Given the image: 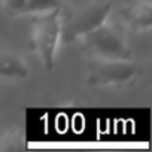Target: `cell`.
Instances as JSON below:
<instances>
[{"label": "cell", "mask_w": 152, "mask_h": 152, "mask_svg": "<svg viewBox=\"0 0 152 152\" xmlns=\"http://www.w3.org/2000/svg\"><path fill=\"white\" fill-rule=\"evenodd\" d=\"M81 40L82 51L91 60L131 58L127 31L122 24L106 21L90 33L84 34Z\"/></svg>", "instance_id": "1"}, {"label": "cell", "mask_w": 152, "mask_h": 152, "mask_svg": "<svg viewBox=\"0 0 152 152\" xmlns=\"http://www.w3.org/2000/svg\"><path fill=\"white\" fill-rule=\"evenodd\" d=\"M26 148V134L20 128L0 130V152L20 151Z\"/></svg>", "instance_id": "7"}, {"label": "cell", "mask_w": 152, "mask_h": 152, "mask_svg": "<svg viewBox=\"0 0 152 152\" xmlns=\"http://www.w3.org/2000/svg\"><path fill=\"white\" fill-rule=\"evenodd\" d=\"M31 40L42 64L51 70L55 64L58 45L61 43V8L34 15Z\"/></svg>", "instance_id": "2"}, {"label": "cell", "mask_w": 152, "mask_h": 152, "mask_svg": "<svg viewBox=\"0 0 152 152\" xmlns=\"http://www.w3.org/2000/svg\"><path fill=\"white\" fill-rule=\"evenodd\" d=\"M61 8V0H27L23 15H37Z\"/></svg>", "instance_id": "8"}, {"label": "cell", "mask_w": 152, "mask_h": 152, "mask_svg": "<svg viewBox=\"0 0 152 152\" xmlns=\"http://www.w3.org/2000/svg\"><path fill=\"white\" fill-rule=\"evenodd\" d=\"M122 18L134 31H149L152 27V2L131 0L122 9Z\"/></svg>", "instance_id": "5"}, {"label": "cell", "mask_w": 152, "mask_h": 152, "mask_svg": "<svg viewBox=\"0 0 152 152\" xmlns=\"http://www.w3.org/2000/svg\"><path fill=\"white\" fill-rule=\"evenodd\" d=\"M110 3H90L75 11L67 20H61V43L81 39L84 34L106 23L110 17Z\"/></svg>", "instance_id": "4"}, {"label": "cell", "mask_w": 152, "mask_h": 152, "mask_svg": "<svg viewBox=\"0 0 152 152\" xmlns=\"http://www.w3.org/2000/svg\"><path fill=\"white\" fill-rule=\"evenodd\" d=\"M28 75V66L21 55L12 51H0V79H24Z\"/></svg>", "instance_id": "6"}, {"label": "cell", "mask_w": 152, "mask_h": 152, "mask_svg": "<svg viewBox=\"0 0 152 152\" xmlns=\"http://www.w3.org/2000/svg\"><path fill=\"white\" fill-rule=\"evenodd\" d=\"M2 5L5 11L9 12L11 15H23L27 0H2Z\"/></svg>", "instance_id": "9"}, {"label": "cell", "mask_w": 152, "mask_h": 152, "mask_svg": "<svg viewBox=\"0 0 152 152\" xmlns=\"http://www.w3.org/2000/svg\"><path fill=\"white\" fill-rule=\"evenodd\" d=\"M142 67L133 58L93 60L88 69V84L99 87H121L139 78Z\"/></svg>", "instance_id": "3"}]
</instances>
